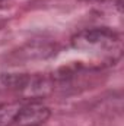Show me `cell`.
Segmentation results:
<instances>
[{
  "label": "cell",
  "instance_id": "obj_1",
  "mask_svg": "<svg viewBox=\"0 0 124 126\" xmlns=\"http://www.w3.org/2000/svg\"><path fill=\"white\" fill-rule=\"evenodd\" d=\"M72 46L80 53L101 57L107 63L112 64L120 60L123 54V43L120 34L110 28L83 30L73 35Z\"/></svg>",
  "mask_w": 124,
  "mask_h": 126
},
{
  "label": "cell",
  "instance_id": "obj_2",
  "mask_svg": "<svg viewBox=\"0 0 124 126\" xmlns=\"http://www.w3.org/2000/svg\"><path fill=\"white\" fill-rule=\"evenodd\" d=\"M56 44L45 40H35L26 43L21 48H18L12 57L16 62H34V60H45L56 54Z\"/></svg>",
  "mask_w": 124,
  "mask_h": 126
},
{
  "label": "cell",
  "instance_id": "obj_3",
  "mask_svg": "<svg viewBox=\"0 0 124 126\" xmlns=\"http://www.w3.org/2000/svg\"><path fill=\"white\" fill-rule=\"evenodd\" d=\"M51 111L45 104L39 101H32L21 107L15 123L16 126H42L48 120Z\"/></svg>",
  "mask_w": 124,
  "mask_h": 126
},
{
  "label": "cell",
  "instance_id": "obj_4",
  "mask_svg": "<svg viewBox=\"0 0 124 126\" xmlns=\"http://www.w3.org/2000/svg\"><path fill=\"white\" fill-rule=\"evenodd\" d=\"M56 79L54 76H47V75H29V79L26 85L19 91L25 98H44L54 90Z\"/></svg>",
  "mask_w": 124,
  "mask_h": 126
},
{
  "label": "cell",
  "instance_id": "obj_5",
  "mask_svg": "<svg viewBox=\"0 0 124 126\" xmlns=\"http://www.w3.org/2000/svg\"><path fill=\"white\" fill-rule=\"evenodd\" d=\"M21 107H22V104L18 103V101L16 103H7V104L0 106V126H10L12 125L15 122V119H16Z\"/></svg>",
  "mask_w": 124,
  "mask_h": 126
},
{
  "label": "cell",
  "instance_id": "obj_6",
  "mask_svg": "<svg viewBox=\"0 0 124 126\" xmlns=\"http://www.w3.org/2000/svg\"><path fill=\"white\" fill-rule=\"evenodd\" d=\"M80 1H101V0H80ZM118 3H121V0H117Z\"/></svg>",
  "mask_w": 124,
  "mask_h": 126
}]
</instances>
